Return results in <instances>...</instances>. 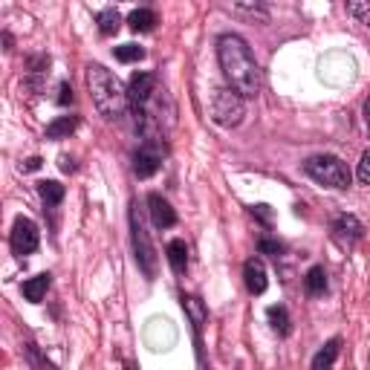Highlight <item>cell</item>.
Instances as JSON below:
<instances>
[{
    "label": "cell",
    "mask_w": 370,
    "mask_h": 370,
    "mask_svg": "<svg viewBox=\"0 0 370 370\" xmlns=\"http://www.w3.org/2000/svg\"><path fill=\"white\" fill-rule=\"evenodd\" d=\"M183 309L191 316V321H194V327H203L206 324V318H208V313H206V304L197 298V295H183Z\"/></svg>",
    "instance_id": "obj_15"
},
{
    "label": "cell",
    "mask_w": 370,
    "mask_h": 370,
    "mask_svg": "<svg viewBox=\"0 0 370 370\" xmlns=\"http://www.w3.org/2000/svg\"><path fill=\"white\" fill-rule=\"evenodd\" d=\"M364 119H367V125H370V99L364 102Z\"/></svg>",
    "instance_id": "obj_29"
},
{
    "label": "cell",
    "mask_w": 370,
    "mask_h": 370,
    "mask_svg": "<svg viewBox=\"0 0 370 370\" xmlns=\"http://www.w3.org/2000/svg\"><path fill=\"white\" fill-rule=\"evenodd\" d=\"M58 93H61V95H58V105H70L72 102V87L70 84H61V87H58Z\"/></svg>",
    "instance_id": "obj_26"
},
{
    "label": "cell",
    "mask_w": 370,
    "mask_h": 370,
    "mask_svg": "<svg viewBox=\"0 0 370 370\" xmlns=\"http://www.w3.org/2000/svg\"><path fill=\"white\" fill-rule=\"evenodd\" d=\"M266 316H269V324H272V330H275L278 336H289V316H286L284 307H269Z\"/></svg>",
    "instance_id": "obj_20"
},
{
    "label": "cell",
    "mask_w": 370,
    "mask_h": 370,
    "mask_svg": "<svg viewBox=\"0 0 370 370\" xmlns=\"http://www.w3.org/2000/svg\"><path fill=\"white\" fill-rule=\"evenodd\" d=\"M128 24H130L133 32H151L153 26H157V15H153L151 9H136V12H130Z\"/></svg>",
    "instance_id": "obj_16"
},
{
    "label": "cell",
    "mask_w": 370,
    "mask_h": 370,
    "mask_svg": "<svg viewBox=\"0 0 370 370\" xmlns=\"http://www.w3.org/2000/svg\"><path fill=\"white\" fill-rule=\"evenodd\" d=\"M38 168H41V157H29L24 162V171H38Z\"/></svg>",
    "instance_id": "obj_27"
},
{
    "label": "cell",
    "mask_w": 370,
    "mask_h": 370,
    "mask_svg": "<svg viewBox=\"0 0 370 370\" xmlns=\"http://www.w3.org/2000/svg\"><path fill=\"white\" fill-rule=\"evenodd\" d=\"M47 289H49V275H35V278H29L24 284V298L32 301V304H38V301H44Z\"/></svg>",
    "instance_id": "obj_14"
},
{
    "label": "cell",
    "mask_w": 370,
    "mask_h": 370,
    "mask_svg": "<svg viewBox=\"0 0 370 370\" xmlns=\"http://www.w3.org/2000/svg\"><path fill=\"white\" fill-rule=\"evenodd\" d=\"M359 180L364 185H370V151L362 153V162H359Z\"/></svg>",
    "instance_id": "obj_25"
},
{
    "label": "cell",
    "mask_w": 370,
    "mask_h": 370,
    "mask_svg": "<svg viewBox=\"0 0 370 370\" xmlns=\"http://www.w3.org/2000/svg\"><path fill=\"white\" fill-rule=\"evenodd\" d=\"M95 24H99V32L102 35H116L122 26V15L116 9H102L99 17H95Z\"/></svg>",
    "instance_id": "obj_18"
},
{
    "label": "cell",
    "mask_w": 370,
    "mask_h": 370,
    "mask_svg": "<svg viewBox=\"0 0 370 370\" xmlns=\"http://www.w3.org/2000/svg\"><path fill=\"white\" fill-rule=\"evenodd\" d=\"M347 9L353 12L362 24L370 26V0H347Z\"/></svg>",
    "instance_id": "obj_23"
},
{
    "label": "cell",
    "mask_w": 370,
    "mask_h": 370,
    "mask_svg": "<svg viewBox=\"0 0 370 370\" xmlns=\"http://www.w3.org/2000/svg\"><path fill=\"white\" fill-rule=\"evenodd\" d=\"M160 90L157 84V75H151V72H133V79L128 84V95H130V105L133 107H142L151 102V95Z\"/></svg>",
    "instance_id": "obj_8"
},
{
    "label": "cell",
    "mask_w": 370,
    "mask_h": 370,
    "mask_svg": "<svg viewBox=\"0 0 370 370\" xmlns=\"http://www.w3.org/2000/svg\"><path fill=\"white\" fill-rule=\"evenodd\" d=\"M38 226L29 217H17L12 226V252L15 255H29L38 249Z\"/></svg>",
    "instance_id": "obj_7"
},
{
    "label": "cell",
    "mask_w": 370,
    "mask_h": 370,
    "mask_svg": "<svg viewBox=\"0 0 370 370\" xmlns=\"http://www.w3.org/2000/svg\"><path fill=\"white\" fill-rule=\"evenodd\" d=\"M113 55L119 58V61H125V64H133V61H142V58H145V49L136 47V44H122V47L113 49Z\"/></svg>",
    "instance_id": "obj_22"
},
{
    "label": "cell",
    "mask_w": 370,
    "mask_h": 370,
    "mask_svg": "<svg viewBox=\"0 0 370 370\" xmlns=\"http://www.w3.org/2000/svg\"><path fill=\"white\" fill-rule=\"evenodd\" d=\"M61 171H67V174H70V171H75V162H72L70 157H61Z\"/></svg>",
    "instance_id": "obj_28"
},
{
    "label": "cell",
    "mask_w": 370,
    "mask_h": 370,
    "mask_svg": "<svg viewBox=\"0 0 370 370\" xmlns=\"http://www.w3.org/2000/svg\"><path fill=\"white\" fill-rule=\"evenodd\" d=\"M211 119L223 128H235L243 119V95L235 87H220L211 95Z\"/></svg>",
    "instance_id": "obj_4"
},
{
    "label": "cell",
    "mask_w": 370,
    "mask_h": 370,
    "mask_svg": "<svg viewBox=\"0 0 370 370\" xmlns=\"http://www.w3.org/2000/svg\"><path fill=\"white\" fill-rule=\"evenodd\" d=\"M304 284H307V292H309V295H324V289H327V272H324L321 266H313V269L307 272Z\"/></svg>",
    "instance_id": "obj_19"
},
{
    "label": "cell",
    "mask_w": 370,
    "mask_h": 370,
    "mask_svg": "<svg viewBox=\"0 0 370 370\" xmlns=\"http://www.w3.org/2000/svg\"><path fill=\"white\" fill-rule=\"evenodd\" d=\"M243 281H246V289L252 292V295H261V292L266 289V284H269L263 261L249 258V261L243 263Z\"/></svg>",
    "instance_id": "obj_10"
},
{
    "label": "cell",
    "mask_w": 370,
    "mask_h": 370,
    "mask_svg": "<svg viewBox=\"0 0 370 370\" xmlns=\"http://www.w3.org/2000/svg\"><path fill=\"white\" fill-rule=\"evenodd\" d=\"M304 171H307L316 183L330 185V188H347V185H350V180H353V174H350L347 162H341L339 157H330V153H324V157H313V160H307Z\"/></svg>",
    "instance_id": "obj_3"
},
{
    "label": "cell",
    "mask_w": 370,
    "mask_h": 370,
    "mask_svg": "<svg viewBox=\"0 0 370 370\" xmlns=\"http://www.w3.org/2000/svg\"><path fill=\"white\" fill-rule=\"evenodd\" d=\"M130 231H133V249H136V261L145 269V275L153 278L157 275V255H153V246H151V238L142 226V220L136 217V211L130 214Z\"/></svg>",
    "instance_id": "obj_6"
},
{
    "label": "cell",
    "mask_w": 370,
    "mask_h": 370,
    "mask_svg": "<svg viewBox=\"0 0 370 370\" xmlns=\"http://www.w3.org/2000/svg\"><path fill=\"white\" fill-rule=\"evenodd\" d=\"M339 347H341V341L339 339H333V341H327V347L321 350V353L313 359V367L316 370H321V367H330L336 362V356H339Z\"/></svg>",
    "instance_id": "obj_21"
},
{
    "label": "cell",
    "mask_w": 370,
    "mask_h": 370,
    "mask_svg": "<svg viewBox=\"0 0 370 370\" xmlns=\"http://www.w3.org/2000/svg\"><path fill=\"white\" fill-rule=\"evenodd\" d=\"M87 84H90L93 102H95V107H99L102 116H107V119H119V116H125V110L130 105V95H128L125 84L116 79L107 67L90 64L87 67Z\"/></svg>",
    "instance_id": "obj_2"
},
{
    "label": "cell",
    "mask_w": 370,
    "mask_h": 370,
    "mask_svg": "<svg viewBox=\"0 0 370 370\" xmlns=\"http://www.w3.org/2000/svg\"><path fill=\"white\" fill-rule=\"evenodd\" d=\"M75 128H79V119H75V116H58L55 122L47 125V139H67Z\"/></svg>",
    "instance_id": "obj_12"
},
{
    "label": "cell",
    "mask_w": 370,
    "mask_h": 370,
    "mask_svg": "<svg viewBox=\"0 0 370 370\" xmlns=\"http://www.w3.org/2000/svg\"><path fill=\"white\" fill-rule=\"evenodd\" d=\"M148 206H151V217H153V226L157 229H171L174 223H177V211H174L171 203L162 200L160 194H151Z\"/></svg>",
    "instance_id": "obj_11"
},
{
    "label": "cell",
    "mask_w": 370,
    "mask_h": 370,
    "mask_svg": "<svg viewBox=\"0 0 370 370\" xmlns=\"http://www.w3.org/2000/svg\"><path fill=\"white\" fill-rule=\"evenodd\" d=\"M362 223L353 217V214H339L336 217V223H333V238H336V243H341V246H353V243H359L362 240Z\"/></svg>",
    "instance_id": "obj_9"
},
{
    "label": "cell",
    "mask_w": 370,
    "mask_h": 370,
    "mask_svg": "<svg viewBox=\"0 0 370 370\" xmlns=\"http://www.w3.org/2000/svg\"><path fill=\"white\" fill-rule=\"evenodd\" d=\"M258 246H261V252H263V255H272V258H278L281 252H284V246H281L278 240H269V238H263Z\"/></svg>",
    "instance_id": "obj_24"
},
{
    "label": "cell",
    "mask_w": 370,
    "mask_h": 370,
    "mask_svg": "<svg viewBox=\"0 0 370 370\" xmlns=\"http://www.w3.org/2000/svg\"><path fill=\"white\" fill-rule=\"evenodd\" d=\"M162 157H165V145L162 139H145L142 148L133 153V171H136V177H153V174L160 171L162 165Z\"/></svg>",
    "instance_id": "obj_5"
},
{
    "label": "cell",
    "mask_w": 370,
    "mask_h": 370,
    "mask_svg": "<svg viewBox=\"0 0 370 370\" xmlns=\"http://www.w3.org/2000/svg\"><path fill=\"white\" fill-rule=\"evenodd\" d=\"M217 58L229 87H235L243 99L246 95H255L261 90V72H258V61L252 55L249 44L240 35H223L217 41Z\"/></svg>",
    "instance_id": "obj_1"
},
{
    "label": "cell",
    "mask_w": 370,
    "mask_h": 370,
    "mask_svg": "<svg viewBox=\"0 0 370 370\" xmlns=\"http://www.w3.org/2000/svg\"><path fill=\"white\" fill-rule=\"evenodd\" d=\"M38 194H41V200L47 206H58L64 200V185L55 180H44V183H38Z\"/></svg>",
    "instance_id": "obj_17"
},
{
    "label": "cell",
    "mask_w": 370,
    "mask_h": 370,
    "mask_svg": "<svg viewBox=\"0 0 370 370\" xmlns=\"http://www.w3.org/2000/svg\"><path fill=\"white\" fill-rule=\"evenodd\" d=\"M165 252H168L171 269L174 272H185V266H188V246H185V240H171Z\"/></svg>",
    "instance_id": "obj_13"
}]
</instances>
